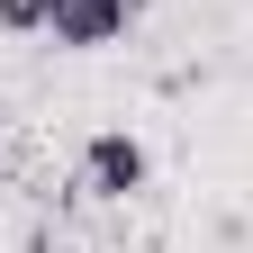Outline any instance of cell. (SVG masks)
<instances>
[{"label":"cell","instance_id":"7a4b0ae2","mask_svg":"<svg viewBox=\"0 0 253 253\" xmlns=\"http://www.w3.org/2000/svg\"><path fill=\"white\" fill-rule=\"evenodd\" d=\"M126 0H54L45 9V45H63V54H100V45H118L126 37Z\"/></svg>","mask_w":253,"mask_h":253},{"label":"cell","instance_id":"6da1fadb","mask_svg":"<svg viewBox=\"0 0 253 253\" xmlns=\"http://www.w3.org/2000/svg\"><path fill=\"white\" fill-rule=\"evenodd\" d=\"M145 181H154V163H145V145L126 136V126H109V136L82 145V190L90 199H136Z\"/></svg>","mask_w":253,"mask_h":253},{"label":"cell","instance_id":"3957f363","mask_svg":"<svg viewBox=\"0 0 253 253\" xmlns=\"http://www.w3.org/2000/svg\"><path fill=\"white\" fill-rule=\"evenodd\" d=\"M45 9L54 0H0V27H9V37H45Z\"/></svg>","mask_w":253,"mask_h":253}]
</instances>
